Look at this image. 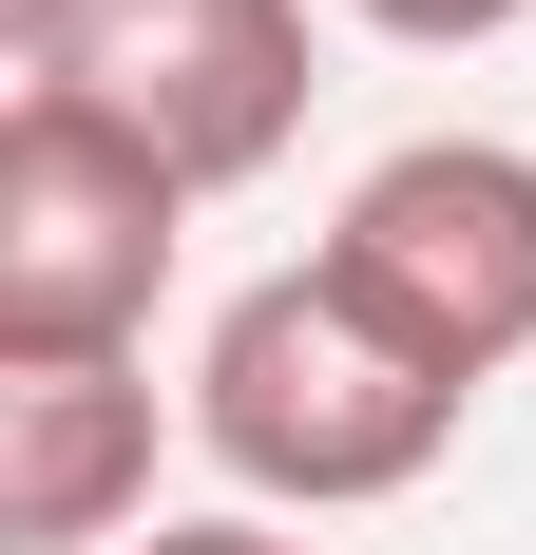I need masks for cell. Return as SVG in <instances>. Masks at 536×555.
Masks as SVG:
<instances>
[{
	"label": "cell",
	"instance_id": "obj_1",
	"mask_svg": "<svg viewBox=\"0 0 536 555\" xmlns=\"http://www.w3.org/2000/svg\"><path fill=\"white\" fill-rule=\"evenodd\" d=\"M192 441H212L250 499L345 517V499H403V479L460 441V384L403 364L326 269H268V287H230L212 345H192Z\"/></svg>",
	"mask_w": 536,
	"mask_h": 555
},
{
	"label": "cell",
	"instance_id": "obj_2",
	"mask_svg": "<svg viewBox=\"0 0 536 555\" xmlns=\"http://www.w3.org/2000/svg\"><path fill=\"white\" fill-rule=\"evenodd\" d=\"M20 96H77L173 192H250L307 134V0H20Z\"/></svg>",
	"mask_w": 536,
	"mask_h": 555
},
{
	"label": "cell",
	"instance_id": "obj_3",
	"mask_svg": "<svg viewBox=\"0 0 536 555\" xmlns=\"http://www.w3.org/2000/svg\"><path fill=\"white\" fill-rule=\"evenodd\" d=\"M307 269L345 287L403 364H441V384L480 402L498 364L536 345V154L518 134H403V154L326 211Z\"/></svg>",
	"mask_w": 536,
	"mask_h": 555
},
{
	"label": "cell",
	"instance_id": "obj_4",
	"mask_svg": "<svg viewBox=\"0 0 536 555\" xmlns=\"http://www.w3.org/2000/svg\"><path fill=\"white\" fill-rule=\"evenodd\" d=\"M173 230H192V192L135 134H97L77 96H20L0 115V364H135Z\"/></svg>",
	"mask_w": 536,
	"mask_h": 555
},
{
	"label": "cell",
	"instance_id": "obj_5",
	"mask_svg": "<svg viewBox=\"0 0 536 555\" xmlns=\"http://www.w3.org/2000/svg\"><path fill=\"white\" fill-rule=\"evenodd\" d=\"M154 499V384L135 364H0V555H97Z\"/></svg>",
	"mask_w": 536,
	"mask_h": 555
},
{
	"label": "cell",
	"instance_id": "obj_6",
	"mask_svg": "<svg viewBox=\"0 0 536 555\" xmlns=\"http://www.w3.org/2000/svg\"><path fill=\"white\" fill-rule=\"evenodd\" d=\"M345 20H383V39H422V57H460V39H498L518 0H345Z\"/></svg>",
	"mask_w": 536,
	"mask_h": 555
},
{
	"label": "cell",
	"instance_id": "obj_7",
	"mask_svg": "<svg viewBox=\"0 0 536 555\" xmlns=\"http://www.w3.org/2000/svg\"><path fill=\"white\" fill-rule=\"evenodd\" d=\"M135 555H288V537H250V517H173V537H135Z\"/></svg>",
	"mask_w": 536,
	"mask_h": 555
}]
</instances>
